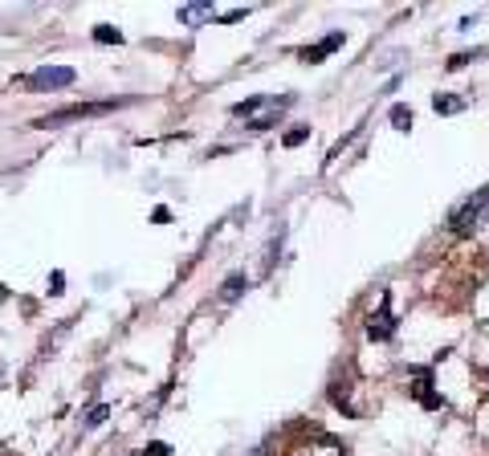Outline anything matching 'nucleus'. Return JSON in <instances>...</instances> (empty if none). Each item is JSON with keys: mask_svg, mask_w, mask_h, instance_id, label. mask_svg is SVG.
Wrapping results in <instances>:
<instances>
[{"mask_svg": "<svg viewBox=\"0 0 489 456\" xmlns=\"http://www.w3.org/2000/svg\"><path fill=\"white\" fill-rule=\"evenodd\" d=\"M74 78H78V74H74L69 65H41V69H33L29 78H25V86L45 94V90H65V86H74Z\"/></svg>", "mask_w": 489, "mask_h": 456, "instance_id": "obj_3", "label": "nucleus"}, {"mask_svg": "<svg viewBox=\"0 0 489 456\" xmlns=\"http://www.w3.org/2000/svg\"><path fill=\"white\" fill-rule=\"evenodd\" d=\"M432 110H437V114H461V110H465V98L437 94V98H432Z\"/></svg>", "mask_w": 489, "mask_h": 456, "instance_id": "obj_11", "label": "nucleus"}, {"mask_svg": "<svg viewBox=\"0 0 489 456\" xmlns=\"http://www.w3.org/2000/svg\"><path fill=\"white\" fill-rule=\"evenodd\" d=\"M286 456H347V448L335 436H314L310 444H293Z\"/></svg>", "mask_w": 489, "mask_h": 456, "instance_id": "obj_5", "label": "nucleus"}, {"mask_svg": "<svg viewBox=\"0 0 489 456\" xmlns=\"http://www.w3.org/2000/svg\"><path fill=\"white\" fill-rule=\"evenodd\" d=\"M391 127H395V130H408V127H412V110H408L404 102H395V106H391Z\"/></svg>", "mask_w": 489, "mask_h": 456, "instance_id": "obj_13", "label": "nucleus"}, {"mask_svg": "<svg viewBox=\"0 0 489 456\" xmlns=\"http://www.w3.org/2000/svg\"><path fill=\"white\" fill-rule=\"evenodd\" d=\"M391 334H395V318H391V306H388V297H383V302H379V309L367 318V338L388 342Z\"/></svg>", "mask_w": 489, "mask_h": 456, "instance_id": "obj_6", "label": "nucleus"}, {"mask_svg": "<svg viewBox=\"0 0 489 456\" xmlns=\"http://www.w3.org/2000/svg\"><path fill=\"white\" fill-rule=\"evenodd\" d=\"M244 290H249V277H244V273H228L225 285H220V302H237Z\"/></svg>", "mask_w": 489, "mask_h": 456, "instance_id": "obj_10", "label": "nucleus"}, {"mask_svg": "<svg viewBox=\"0 0 489 456\" xmlns=\"http://www.w3.org/2000/svg\"><path fill=\"white\" fill-rule=\"evenodd\" d=\"M244 16H249V8H228V13H220L216 21H220V25H232V21H244Z\"/></svg>", "mask_w": 489, "mask_h": 456, "instance_id": "obj_18", "label": "nucleus"}, {"mask_svg": "<svg viewBox=\"0 0 489 456\" xmlns=\"http://www.w3.org/2000/svg\"><path fill=\"white\" fill-rule=\"evenodd\" d=\"M306 139H310V127H293L290 135L281 139V143H286V147H298V143H306Z\"/></svg>", "mask_w": 489, "mask_h": 456, "instance_id": "obj_15", "label": "nucleus"}, {"mask_svg": "<svg viewBox=\"0 0 489 456\" xmlns=\"http://www.w3.org/2000/svg\"><path fill=\"white\" fill-rule=\"evenodd\" d=\"M339 45H342V33H330V37H322L318 45H306V49H302V53H298V57L314 65V62H322L326 53H335V49H339Z\"/></svg>", "mask_w": 489, "mask_h": 456, "instance_id": "obj_8", "label": "nucleus"}, {"mask_svg": "<svg viewBox=\"0 0 489 456\" xmlns=\"http://www.w3.org/2000/svg\"><path fill=\"white\" fill-rule=\"evenodd\" d=\"M94 41H98V45H118V41H123V33L114 29V25H94Z\"/></svg>", "mask_w": 489, "mask_h": 456, "instance_id": "obj_12", "label": "nucleus"}, {"mask_svg": "<svg viewBox=\"0 0 489 456\" xmlns=\"http://www.w3.org/2000/svg\"><path fill=\"white\" fill-rule=\"evenodd\" d=\"M106 416H111V407L106 404H98V407H90V411H86V428H102V420H106Z\"/></svg>", "mask_w": 489, "mask_h": 456, "instance_id": "obj_14", "label": "nucleus"}, {"mask_svg": "<svg viewBox=\"0 0 489 456\" xmlns=\"http://www.w3.org/2000/svg\"><path fill=\"white\" fill-rule=\"evenodd\" d=\"M49 285H53V290H49V293H62V285H65V273H53V277H49Z\"/></svg>", "mask_w": 489, "mask_h": 456, "instance_id": "obj_19", "label": "nucleus"}, {"mask_svg": "<svg viewBox=\"0 0 489 456\" xmlns=\"http://www.w3.org/2000/svg\"><path fill=\"white\" fill-rule=\"evenodd\" d=\"M118 102H86V106H65V110H53L45 114V118H37V127H57V122H65V118H86V114H106L114 110Z\"/></svg>", "mask_w": 489, "mask_h": 456, "instance_id": "obj_4", "label": "nucleus"}, {"mask_svg": "<svg viewBox=\"0 0 489 456\" xmlns=\"http://www.w3.org/2000/svg\"><path fill=\"white\" fill-rule=\"evenodd\" d=\"M412 395H416L424 407H432V411H437V407H444V399L432 391V375H428V371H416V379H412Z\"/></svg>", "mask_w": 489, "mask_h": 456, "instance_id": "obj_7", "label": "nucleus"}, {"mask_svg": "<svg viewBox=\"0 0 489 456\" xmlns=\"http://www.w3.org/2000/svg\"><path fill=\"white\" fill-rule=\"evenodd\" d=\"M473 57H481V49H477V53H453V57H449V69H465Z\"/></svg>", "mask_w": 489, "mask_h": 456, "instance_id": "obj_17", "label": "nucleus"}, {"mask_svg": "<svg viewBox=\"0 0 489 456\" xmlns=\"http://www.w3.org/2000/svg\"><path fill=\"white\" fill-rule=\"evenodd\" d=\"M485 212H489V188H481V192L469 195L461 208H453L449 224H453V232H473V228L485 220Z\"/></svg>", "mask_w": 489, "mask_h": 456, "instance_id": "obj_2", "label": "nucleus"}, {"mask_svg": "<svg viewBox=\"0 0 489 456\" xmlns=\"http://www.w3.org/2000/svg\"><path fill=\"white\" fill-rule=\"evenodd\" d=\"M139 456H172V444H163V440H151V444H147Z\"/></svg>", "mask_w": 489, "mask_h": 456, "instance_id": "obj_16", "label": "nucleus"}, {"mask_svg": "<svg viewBox=\"0 0 489 456\" xmlns=\"http://www.w3.org/2000/svg\"><path fill=\"white\" fill-rule=\"evenodd\" d=\"M179 21L184 25H204V21H216V13H212V4H184Z\"/></svg>", "mask_w": 489, "mask_h": 456, "instance_id": "obj_9", "label": "nucleus"}, {"mask_svg": "<svg viewBox=\"0 0 489 456\" xmlns=\"http://www.w3.org/2000/svg\"><path fill=\"white\" fill-rule=\"evenodd\" d=\"M293 106V94H253V98H244V102H237L232 106V118H244V127L249 130H269L277 127V118H281V110H290Z\"/></svg>", "mask_w": 489, "mask_h": 456, "instance_id": "obj_1", "label": "nucleus"}]
</instances>
